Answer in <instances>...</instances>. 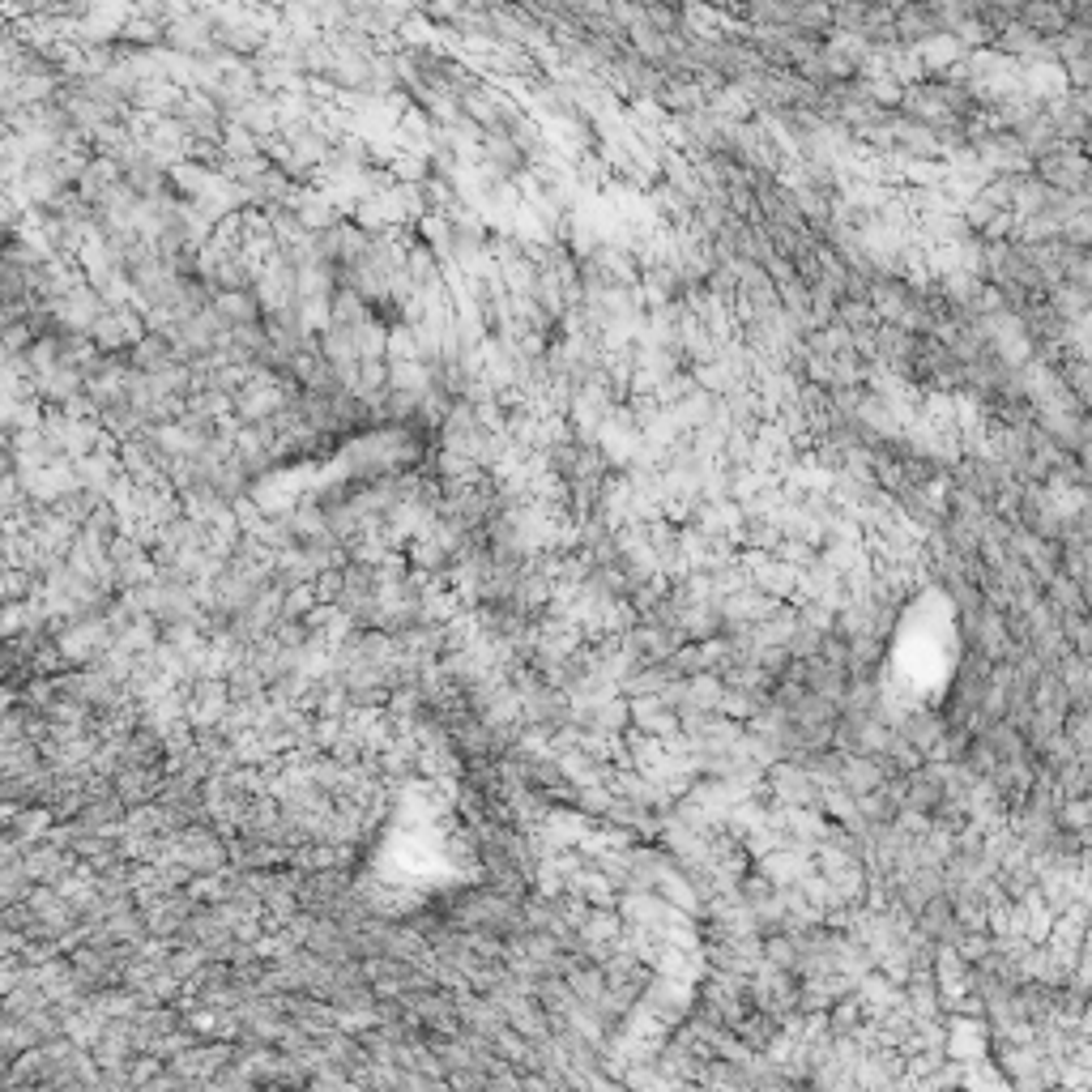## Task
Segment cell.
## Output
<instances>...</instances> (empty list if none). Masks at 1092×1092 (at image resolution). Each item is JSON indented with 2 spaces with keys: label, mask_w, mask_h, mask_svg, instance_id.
Masks as SVG:
<instances>
[{
  "label": "cell",
  "mask_w": 1092,
  "mask_h": 1092,
  "mask_svg": "<svg viewBox=\"0 0 1092 1092\" xmlns=\"http://www.w3.org/2000/svg\"><path fill=\"white\" fill-rule=\"evenodd\" d=\"M1041 184H1050L1059 197H1088L1092 193V162L1079 146H1063L1050 158L1037 162Z\"/></svg>",
  "instance_id": "1"
},
{
  "label": "cell",
  "mask_w": 1092,
  "mask_h": 1092,
  "mask_svg": "<svg viewBox=\"0 0 1092 1092\" xmlns=\"http://www.w3.org/2000/svg\"><path fill=\"white\" fill-rule=\"evenodd\" d=\"M1079 150H1084L1088 162H1092V128H1088V137H1084V146H1079Z\"/></svg>",
  "instance_id": "3"
},
{
  "label": "cell",
  "mask_w": 1092,
  "mask_h": 1092,
  "mask_svg": "<svg viewBox=\"0 0 1092 1092\" xmlns=\"http://www.w3.org/2000/svg\"><path fill=\"white\" fill-rule=\"evenodd\" d=\"M1020 22L1032 30V34H1054L1059 39V30H1067V9L1059 5H1028L1020 9Z\"/></svg>",
  "instance_id": "2"
}]
</instances>
